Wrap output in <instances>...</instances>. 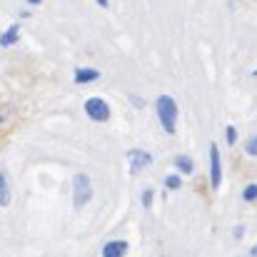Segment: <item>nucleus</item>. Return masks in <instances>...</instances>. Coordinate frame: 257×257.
<instances>
[{
	"label": "nucleus",
	"mask_w": 257,
	"mask_h": 257,
	"mask_svg": "<svg viewBox=\"0 0 257 257\" xmlns=\"http://www.w3.org/2000/svg\"><path fill=\"white\" fill-rule=\"evenodd\" d=\"M242 200H245V202H255L257 200V185H247V187L242 190Z\"/></svg>",
	"instance_id": "9b49d317"
},
{
	"label": "nucleus",
	"mask_w": 257,
	"mask_h": 257,
	"mask_svg": "<svg viewBox=\"0 0 257 257\" xmlns=\"http://www.w3.org/2000/svg\"><path fill=\"white\" fill-rule=\"evenodd\" d=\"M150 202H153V190H145V192H143V205L150 207Z\"/></svg>",
	"instance_id": "2eb2a0df"
},
{
	"label": "nucleus",
	"mask_w": 257,
	"mask_h": 257,
	"mask_svg": "<svg viewBox=\"0 0 257 257\" xmlns=\"http://www.w3.org/2000/svg\"><path fill=\"white\" fill-rule=\"evenodd\" d=\"M155 107H158V117H160L163 130L165 133H175V125H177V105H175V100L170 95H160Z\"/></svg>",
	"instance_id": "f257e3e1"
},
{
	"label": "nucleus",
	"mask_w": 257,
	"mask_h": 257,
	"mask_svg": "<svg viewBox=\"0 0 257 257\" xmlns=\"http://www.w3.org/2000/svg\"><path fill=\"white\" fill-rule=\"evenodd\" d=\"M125 252H127V242H122V240L107 242V245L102 247V257H122Z\"/></svg>",
	"instance_id": "423d86ee"
},
{
	"label": "nucleus",
	"mask_w": 257,
	"mask_h": 257,
	"mask_svg": "<svg viewBox=\"0 0 257 257\" xmlns=\"http://www.w3.org/2000/svg\"><path fill=\"white\" fill-rule=\"evenodd\" d=\"M235 140H237V130L230 125V127H227V143H230V145H235Z\"/></svg>",
	"instance_id": "4468645a"
},
{
	"label": "nucleus",
	"mask_w": 257,
	"mask_h": 257,
	"mask_svg": "<svg viewBox=\"0 0 257 257\" xmlns=\"http://www.w3.org/2000/svg\"><path fill=\"white\" fill-rule=\"evenodd\" d=\"M127 160H130V172H133V175L140 172L143 168H148V165L153 163L150 153H145V150H130V153H127Z\"/></svg>",
	"instance_id": "39448f33"
},
{
	"label": "nucleus",
	"mask_w": 257,
	"mask_h": 257,
	"mask_svg": "<svg viewBox=\"0 0 257 257\" xmlns=\"http://www.w3.org/2000/svg\"><path fill=\"white\" fill-rule=\"evenodd\" d=\"M0 122H3V115H0Z\"/></svg>",
	"instance_id": "6ab92c4d"
},
{
	"label": "nucleus",
	"mask_w": 257,
	"mask_h": 257,
	"mask_svg": "<svg viewBox=\"0 0 257 257\" xmlns=\"http://www.w3.org/2000/svg\"><path fill=\"white\" fill-rule=\"evenodd\" d=\"M245 153H247V155H252V158L257 155V135L247 140V145H245Z\"/></svg>",
	"instance_id": "ddd939ff"
},
{
	"label": "nucleus",
	"mask_w": 257,
	"mask_h": 257,
	"mask_svg": "<svg viewBox=\"0 0 257 257\" xmlns=\"http://www.w3.org/2000/svg\"><path fill=\"white\" fill-rule=\"evenodd\" d=\"M18 33H20V25H18V23H15V25H10V28L0 35V45H3V48L15 45V43H18Z\"/></svg>",
	"instance_id": "0eeeda50"
},
{
	"label": "nucleus",
	"mask_w": 257,
	"mask_h": 257,
	"mask_svg": "<svg viewBox=\"0 0 257 257\" xmlns=\"http://www.w3.org/2000/svg\"><path fill=\"white\" fill-rule=\"evenodd\" d=\"M28 3H30V5H40L43 0H28Z\"/></svg>",
	"instance_id": "f3484780"
},
{
	"label": "nucleus",
	"mask_w": 257,
	"mask_h": 257,
	"mask_svg": "<svg viewBox=\"0 0 257 257\" xmlns=\"http://www.w3.org/2000/svg\"><path fill=\"white\" fill-rule=\"evenodd\" d=\"M175 165L182 172H192V160H190L187 155H177V158H175Z\"/></svg>",
	"instance_id": "9d476101"
},
{
	"label": "nucleus",
	"mask_w": 257,
	"mask_h": 257,
	"mask_svg": "<svg viewBox=\"0 0 257 257\" xmlns=\"http://www.w3.org/2000/svg\"><path fill=\"white\" fill-rule=\"evenodd\" d=\"M220 182H222V165H220V150H217V145L212 143L210 145V185L217 190L220 187Z\"/></svg>",
	"instance_id": "20e7f679"
},
{
	"label": "nucleus",
	"mask_w": 257,
	"mask_h": 257,
	"mask_svg": "<svg viewBox=\"0 0 257 257\" xmlns=\"http://www.w3.org/2000/svg\"><path fill=\"white\" fill-rule=\"evenodd\" d=\"M165 185H168V190H177V187L182 185V180H180L177 175H168V177H165Z\"/></svg>",
	"instance_id": "f8f14e48"
},
{
	"label": "nucleus",
	"mask_w": 257,
	"mask_h": 257,
	"mask_svg": "<svg viewBox=\"0 0 257 257\" xmlns=\"http://www.w3.org/2000/svg\"><path fill=\"white\" fill-rule=\"evenodd\" d=\"M85 112H87V117L95 120V122L110 120V105L102 97H90V100H85Z\"/></svg>",
	"instance_id": "7ed1b4c3"
},
{
	"label": "nucleus",
	"mask_w": 257,
	"mask_h": 257,
	"mask_svg": "<svg viewBox=\"0 0 257 257\" xmlns=\"http://www.w3.org/2000/svg\"><path fill=\"white\" fill-rule=\"evenodd\" d=\"M90 197H92V182H90V177H87L85 172L75 175L73 177V202H75V207H85L87 202H90Z\"/></svg>",
	"instance_id": "f03ea898"
},
{
	"label": "nucleus",
	"mask_w": 257,
	"mask_h": 257,
	"mask_svg": "<svg viewBox=\"0 0 257 257\" xmlns=\"http://www.w3.org/2000/svg\"><path fill=\"white\" fill-rule=\"evenodd\" d=\"M10 205V185H8V175L0 172V207Z\"/></svg>",
	"instance_id": "1a4fd4ad"
},
{
	"label": "nucleus",
	"mask_w": 257,
	"mask_h": 257,
	"mask_svg": "<svg viewBox=\"0 0 257 257\" xmlns=\"http://www.w3.org/2000/svg\"><path fill=\"white\" fill-rule=\"evenodd\" d=\"M100 78V73L95 70V68H80V70H75V83H92V80H97Z\"/></svg>",
	"instance_id": "6e6552de"
},
{
	"label": "nucleus",
	"mask_w": 257,
	"mask_h": 257,
	"mask_svg": "<svg viewBox=\"0 0 257 257\" xmlns=\"http://www.w3.org/2000/svg\"><path fill=\"white\" fill-rule=\"evenodd\" d=\"M250 252H252V255H257V245H255V247H252V250H250Z\"/></svg>",
	"instance_id": "a211bd4d"
},
{
	"label": "nucleus",
	"mask_w": 257,
	"mask_h": 257,
	"mask_svg": "<svg viewBox=\"0 0 257 257\" xmlns=\"http://www.w3.org/2000/svg\"><path fill=\"white\" fill-rule=\"evenodd\" d=\"M95 3H97L100 8H107V0H95Z\"/></svg>",
	"instance_id": "dca6fc26"
}]
</instances>
